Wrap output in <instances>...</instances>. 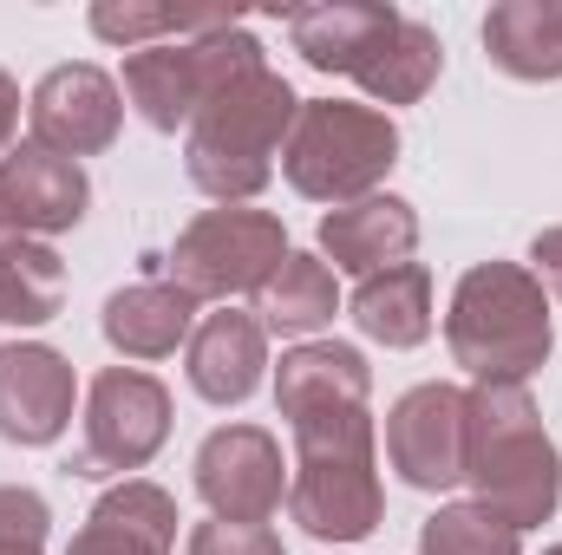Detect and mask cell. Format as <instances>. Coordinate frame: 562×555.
<instances>
[{
	"label": "cell",
	"instance_id": "cell-1",
	"mask_svg": "<svg viewBox=\"0 0 562 555\" xmlns=\"http://www.w3.org/2000/svg\"><path fill=\"white\" fill-rule=\"evenodd\" d=\"M464 484L477 490L471 503L497 510L510 530H537L557 517L562 457L557 438L543 431L530 386L477 380L464 393Z\"/></svg>",
	"mask_w": 562,
	"mask_h": 555
},
{
	"label": "cell",
	"instance_id": "cell-2",
	"mask_svg": "<svg viewBox=\"0 0 562 555\" xmlns=\"http://www.w3.org/2000/svg\"><path fill=\"white\" fill-rule=\"evenodd\" d=\"M294 112H301L294 86L269 66H249L229 86H216L203 99V112L190 118V138H183L190 183L203 196H216L223 209L256 203L276 177V157L294 132Z\"/></svg>",
	"mask_w": 562,
	"mask_h": 555
},
{
	"label": "cell",
	"instance_id": "cell-3",
	"mask_svg": "<svg viewBox=\"0 0 562 555\" xmlns=\"http://www.w3.org/2000/svg\"><path fill=\"white\" fill-rule=\"evenodd\" d=\"M380 457L373 412H314L294 424V471H288V517L314 543H367L380 530Z\"/></svg>",
	"mask_w": 562,
	"mask_h": 555
},
{
	"label": "cell",
	"instance_id": "cell-4",
	"mask_svg": "<svg viewBox=\"0 0 562 555\" xmlns=\"http://www.w3.org/2000/svg\"><path fill=\"white\" fill-rule=\"evenodd\" d=\"M445 347L471 380H510L524 386L550 347V287L517 269V262H477L451 287V314H445Z\"/></svg>",
	"mask_w": 562,
	"mask_h": 555
},
{
	"label": "cell",
	"instance_id": "cell-5",
	"mask_svg": "<svg viewBox=\"0 0 562 555\" xmlns=\"http://www.w3.org/2000/svg\"><path fill=\"white\" fill-rule=\"evenodd\" d=\"M393 163H400V125L347 99H301L294 132L281 144V177L307 203H334V209L380 196Z\"/></svg>",
	"mask_w": 562,
	"mask_h": 555
},
{
	"label": "cell",
	"instance_id": "cell-6",
	"mask_svg": "<svg viewBox=\"0 0 562 555\" xmlns=\"http://www.w3.org/2000/svg\"><path fill=\"white\" fill-rule=\"evenodd\" d=\"M249 66H269V53L236 20V26H216V33H196V39H164V46L125 53V99L138 105V118L150 132H177V125L190 132L203 99L216 86H229L236 72H249Z\"/></svg>",
	"mask_w": 562,
	"mask_h": 555
},
{
	"label": "cell",
	"instance_id": "cell-7",
	"mask_svg": "<svg viewBox=\"0 0 562 555\" xmlns=\"http://www.w3.org/2000/svg\"><path fill=\"white\" fill-rule=\"evenodd\" d=\"M288 262V229L269 209H203L183 223L170 249V281L190 301H229L262 294L269 275Z\"/></svg>",
	"mask_w": 562,
	"mask_h": 555
},
{
	"label": "cell",
	"instance_id": "cell-8",
	"mask_svg": "<svg viewBox=\"0 0 562 555\" xmlns=\"http://www.w3.org/2000/svg\"><path fill=\"white\" fill-rule=\"evenodd\" d=\"M170 438V393L138 366H105L86 393V444L66 464L72 477H125L144 471Z\"/></svg>",
	"mask_w": 562,
	"mask_h": 555
},
{
	"label": "cell",
	"instance_id": "cell-9",
	"mask_svg": "<svg viewBox=\"0 0 562 555\" xmlns=\"http://www.w3.org/2000/svg\"><path fill=\"white\" fill-rule=\"evenodd\" d=\"M26 125H33V144L53 150V157H99L119 144V125H125V92L105 66H53L33 99H26Z\"/></svg>",
	"mask_w": 562,
	"mask_h": 555
},
{
	"label": "cell",
	"instance_id": "cell-10",
	"mask_svg": "<svg viewBox=\"0 0 562 555\" xmlns=\"http://www.w3.org/2000/svg\"><path fill=\"white\" fill-rule=\"evenodd\" d=\"M196 497L229 523H269L288 497L281 444L262 424H223L196 451Z\"/></svg>",
	"mask_w": 562,
	"mask_h": 555
},
{
	"label": "cell",
	"instance_id": "cell-11",
	"mask_svg": "<svg viewBox=\"0 0 562 555\" xmlns=\"http://www.w3.org/2000/svg\"><path fill=\"white\" fill-rule=\"evenodd\" d=\"M386 457L413 490H451L464 484V393L431 380L413 386L393 412H386Z\"/></svg>",
	"mask_w": 562,
	"mask_h": 555
},
{
	"label": "cell",
	"instance_id": "cell-12",
	"mask_svg": "<svg viewBox=\"0 0 562 555\" xmlns=\"http://www.w3.org/2000/svg\"><path fill=\"white\" fill-rule=\"evenodd\" d=\"M72 360L59 347L40 340H13L0 347V438L7 444H53L72 424Z\"/></svg>",
	"mask_w": 562,
	"mask_h": 555
},
{
	"label": "cell",
	"instance_id": "cell-13",
	"mask_svg": "<svg viewBox=\"0 0 562 555\" xmlns=\"http://www.w3.org/2000/svg\"><path fill=\"white\" fill-rule=\"evenodd\" d=\"M400 7L386 0H334V7H288V39L314 72H347L360 79L380 46L400 33Z\"/></svg>",
	"mask_w": 562,
	"mask_h": 555
},
{
	"label": "cell",
	"instance_id": "cell-14",
	"mask_svg": "<svg viewBox=\"0 0 562 555\" xmlns=\"http://www.w3.org/2000/svg\"><path fill=\"white\" fill-rule=\"evenodd\" d=\"M0 203L20 223V236H59V229L86 223L92 183L72 157H53L40 144H13L0 157Z\"/></svg>",
	"mask_w": 562,
	"mask_h": 555
},
{
	"label": "cell",
	"instance_id": "cell-15",
	"mask_svg": "<svg viewBox=\"0 0 562 555\" xmlns=\"http://www.w3.org/2000/svg\"><path fill=\"white\" fill-rule=\"evenodd\" d=\"M413 249H419V209L406 196H360V203L321 216V256L340 275H386V269L413 262Z\"/></svg>",
	"mask_w": 562,
	"mask_h": 555
},
{
	"label": "cell",
	"instance_id": "cell-16",
	"mask_svg": "<svg viewBox=\"0 0 562 555\" xmlns=\"http://www.w3.org/2000/svg\"><path fill=\"white\" fill-rule=\"evenodd\" d=\"M262 366H269V333H262V320L256 314H236V307H223V314H203L196 320V333H190V386H196V399H210V406H243L256 386H262Z\"/></svg>",
	"mask_w": 562,
	"mask_h": 555
},
{
	"label": "cell",
	"instance_id": "cell-17",
	"mask_svg": "<svg viewBox=\"0 0 562 555\" xmlns=\"http://www.w3.org/2000/svg\"><path fill=\"white\" fill-rule=\"evenodd\" d=\"M373 399V366L360 347H340V340H307L294 353H281L276 366V412L288 424L314 412H347V406H367Z\"/></svg>",
	"mask_w": 562,
	"mask_h": 555
},
{
	"label": "cell",
	"instance_id": "cell-18",
	"mask_svg": "<svg viewBox=\"0 0 562 555\" xmlns=\"http://www.w3.org/2000/svg\"><path fill=\"white\" fill-rule=\"evenodd\" d=\"M170 543H177V503H170V490H157L144 477H125V484H112L92 503L86 530L72 536L66 555H170Z\"/></svg>",
	"mask_w": 562,
	"mask_h": 555
},
{
	"label": "cell",
	"instance_id": "cell-19",
	"mask_svg": "<svg viewBox=\"0 0 562 555\" xmlns=\"http://www.w3.org/2000/svg\"><path fill=\"white\" fill-rule=\"evenodd\" d=\"M99 327H105L112 353H125V360H164V353L190 347V333H196V301H190L177 281H132V287H119V294L105 301Z\"/></svg>",
	"mask_w": 562,
	"mask_h": 555
},
{
	"label": "cell",
	"instance_id": "cell-20",
	"mask_svg": "<svg viewBox=\"0 0 562 555\" xmlns=\"http://www.w3.org/2000/svg\"><path fill=\"white\" fill-rule=\"evenodd\" d=\"M484 53L510 79H562V0H504L484 13Z\"/></svg>",
	"mask_w": 562,
	"mask_h": 555
},
{
	"label": "cell",
	"instance_id": "cell-21",
	"mask_svg": "<svg viewBox=\"0 0 562 555\" xmlns=\"http://www.w3.org/2000/svg\"><path fill=\"white\" fill-rule=\"evenodd\" d=\"M353 327L393 353L431 340V275L425 262H400L386 275H367L353 287Z\"/></svg>",
	"mask_w": 562,
	"mask_h": 555
},
{
	"label": "cell",
	"instance_id": "cell-22",
	"mask_svg": "<svg viewBox=\"0 0 562 555\" xmlns=\"http://www.w3.org/2000/svg\"><path fill=\"white\" fill-rule=\"evenodd\" d=\"M256 314H262V333H321L334 314H340V287H334V269L321 262V256H301V249H288V262H281L269 287L256 294Z\"/></svg>",
	"mask_w": 562,
	"mask_h": 555
},
{
	"label": "cell",
	"instance_id": "cell-23",
	"mask_svg": "<svg viewBox=\"0 0 562 555\" xmlns=\"http://www.w3.org/2000/svg\"><path fill=\"white\" fill-rule=\"evenodd\" d=\"M216 26H236V13L229 7H164V0H99L92 7V33L125 53L164 46V39H196Z\"/></svg>",
	"mask_w": 562,
	"mask_h": 555
},
{
	"label": "cell",
	"instance_id": "cell-24",
	"mask_svg": "<svg viewBox=\"0 0 562 555\" xmlns=\"http://www.w3.org/2000/svg\"><path fill=\"white\" fill-rule=\"evenodd\" d=\"M438 72H445V46H438V33L425 26V20H400V33L380 46V59L353 79L373 105H419L425 92L438 86Z\"/></svg>",
	"mask_w": 562,
	"mask_h": 555
},
{
	"label": "cell",
	"instance_id": "cell-25",
	"mask_svg": "<svg viewBox=\"0 0 562 555\" xmlns=\"http://www.w3.org/2000/svg\"><path fill=\"white\" fill-rule=\"evenodd\" d=\"M59 307H66V262L33 236L7 242L0 249V320L7 327H46Z\"/></svg>",
	"mask_w": 562,
	"mask_h": 555
},
{
	"label": "cell",
	"instance_id": "cell-26",
	"mask_svg": "<svg viewBox=\"0 0 562 555\" xmlns=\"http://www.w3.org/2000/svg\"><path fill=\"white\" fill-rule=\"evenodd\" d=\"M425 555H524V530H510L484 503H438L419 530Z\"/></svg>",
	"mask_w": 562,
	"mask_h": 555
},
{
	"label": "cell",
	"instance_id": "cell-27",
	"mask_svg": "<svg viewBox=\"0 0 562 555\" xmlns=\"http://www.w3.org/2000/svg\"><path fill=\"white\" fill-rule=\"evenodd\" d=\"M46 530H53L46 497L0 484V555H46Z\"/></svg>",
	"mask_w": 562,
	"mask_h": 555
},
{
	"label": "cell",
	"instance_id": "cell-28",
	"mask_svg": "<svg viewBox=\"0 0 562 555\" xmlns=\"http://www.w3.org/2000/svg\"><path fill=\"white\" fill-rule=\"evenodd\" d=\"M190 555H281V536L269 523H229V517H210L190 530Z\"/></svg>",
	"mask_w": 562,
	"mask_h": 555
},
{
	"label": "cell",
	"instance_id": "cell-29",
	"mask_svg": "<svg viewBox=\"0 0 562 555\" xmlns=\"http://www.w3.org/2000/svg\"><path fill=\"white\" fill-rule=\"evenodd\" d=\"M530 262H537V281L562 301V229H543V236L530 242Z\"/></svg>",
	"mask_w": 562,
	"mask_h": 555
},
{
	"label": "cell",
	"instance_id": "cell-30",
	"mask_svg": "<svg viewBox=\"0 0 562 555\" xmlns=\"http://www.w3.org/2000/svg\"><path fill=\"white\" fill-rule=\"evenodd\" d=\"M13 125H20V86L0 72V157L13 150Z\"/></svg>",
	"mask_w": 562,
	"mask_h": 555
},
{
	"label": "cell",
	"instance_id": "cell-31",
	"mask_svg": "<svg viewBox=\"0 0 562 555\" xmlns=\"http://www.w3.org/2000/svg\"><path fill=\"white\" fill-rule=\"evenodd\" d=\"M7 242H20V223H13V216H7V203H0V249H7Z\"/></svg>",
	"mask_w": 562,
	"mask_h": 555
},
{
	"label": "cell",
	"instance_id": "cell-32",
	"mask_svg": "<svg viewBox=\"0 0 562 555\" xmlns=\"http://www.w3.org/2000/svg\"><path fill=\"white\" fill-rule=\"evenodd\" d=\"M543 555H562V543H557V550H543Z\"/></svg>",
	"mask_w": 562,
	"mask_h": 555
}]
</instances>
